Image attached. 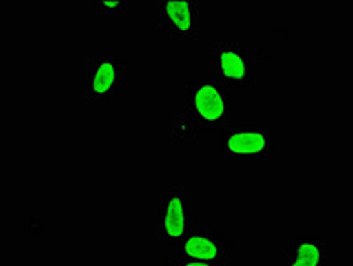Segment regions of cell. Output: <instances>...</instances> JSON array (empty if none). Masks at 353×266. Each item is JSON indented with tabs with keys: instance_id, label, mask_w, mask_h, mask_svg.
<instances>
[{
	"instance_id": "1",
	"label": "cell",
	"mask_w": 353,
	"mask_h": 266,
	"mask_svg": "<svg viewBox=\"0 0 353 266\" xmlns=\"http://www.w3.org/2000/svg\"><path fill=\"white\" fill-rule=\"evenodd\" d=\"M185 107L201 130L224 128L231 112L228 89L212 80L188 83L185 88Z\"/></svg>"
},
{
	"instance_id": "2",
	"label": "cell",
	"mask_w": 353,
	"mask_h": 266,
	"mask_svg": "<svg viewBox=\"0 0 353 266\" xmlns=\"http://www.w3.org/2000/svg\"><path fill=\"white\" fill-rule=\"evenodd\" d=\"M128 85V64L112 54L91 55L85 61L83 88L92 100H116Z\"/></svg>"
},
{
	"instance_id": "3",
	"label": "cell",
	"mask_w": 353,
	"mask_h": 266,
	"mask_svg": "<svg viewBox=\"0 0 353 266\" xmlns=\"http://www.w3.org/2000/svg\"><path fill=\"white\" fill-rule=\"evenodd\" d=\"M154 224L158 240L167 245H179L181 240L194 229L190 203L185 187H172L160 196Z\"/></svg>"
},
{
	"instance_id": "4",
	"label": "cell",
	"mask_w": 353,
	"mask_h": 266,
	"mask_svg": "<svg viewBox=\"0 0 353 266\" xmlns=\"http://www.w3.org/2000/svg\"><path fill=\"white\" fill-rule=\"evenodd\" d=\"M213 68L225 89L247 91L256 83V63L252 55L236 43L219 41L213 45Z\"/></svg>"
},
{
	"instance_id": "5",
	"label": "cell",
	"mask_w": 353,
	"mask_h": 266,
	"mask_svg": "<svg viewBox=\"0 0 353 266\" xmlns=\"http://www.w3.org/2000/svg\"><path fill=\"white\" fill-rule=\"evenodd\" d=\"M158 29L170 41L194 43L201 36L199 2L196 0H162L157 4Z\"/></svg>"
},
{
	"instance_id": "6",
	"label": "cell",
	"mask_w": 353,
	"mask_h": 266,
	"mask_svg": "<svg viewBox=\"0 0 353 266\" xmlns=\"http://www.w3.org/2000/svg\"><path fill=\"white\" fill-rule=\"evenodd\" d=\"M221 146L229 158L258 162L272 154V133L265 126H236L224 132Z\"/></svg>"
},
{
	"instance_id": "7",
	"label": "cell",
	"mask_w": 353,
	"mask_h": 266,
	"mask_svg": "<svg viewBox=\"0 0 353 266\" xmlns=\"http://www.w3.org/2000/svg\"><path fill=\"white\" fill-rule=\"evenodd\" d=\"M179 254L213 266H228L229 247L228 241L213 229L194 227L179 243Z\"/></svg>"
},
{
	"instance_id": "8",
	"label": "cell",
	"mask_w": 353,
	"mask_h": 266,
	"mask_svg": "<svg viewBox=\"0 0 353 266\" xmlns=\"http://www.w3.org/2000/svg\"><path fill=\"white\" fill-rule=\"evenodd\" d=\"M281 266H328L327 243L316 234L288 241Z\"/></svg>"
},
{
	"instance_id": "9",
	"label": "cell",
	"mask_w": 353,
	"mask_h": 266,
	"mask_svg": "<svg viewBox=\"0 0 353 266\" xmlns=\"http://www.w3.org/2000/svg\"><path fill=\"white\" fill-rule=\"evenodd\" d=\"M170 137L172 141L179 142H194L197 141L201 133V126L197 125L196 119L190 116V114H174L172 119H170L169 126Z\"/></svg>"
},
{
	"instance_id": "10",
	"label": "cell",
	"mask_w": 353,
	"mask_h": 266,
	"mask_svg": "<svg viewBox=\"0 0 353 266\" xmlns=\"http://www.w3.org/2000/svg\"><path fill=\"white\" fill-rule=\"evenodd\" d=\"M96 8L105 14H119L126 13L130 4L128 2H121V0H101V2H96Z\"/></svg>"
},
{
	"instance_id": "11",
	"label": "cell",
	"mask_w": 353,
	"mask_h": 266,
	"mask_svg": "<svg viewBox=\"0 0 353 266\" xmlns=\"http://www.w3.org/2000/svg\"><path fill=\"white\" fill-rule=\"evenodd\" d=\"M167 266H213L210 263H204V261H197V259H192V258H185L181 254H176V256H170L167 259Z\"/></svg>"
}]
</instances>
